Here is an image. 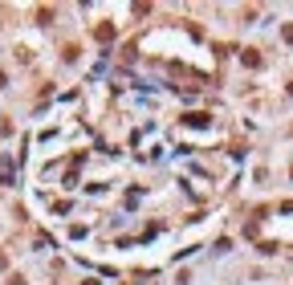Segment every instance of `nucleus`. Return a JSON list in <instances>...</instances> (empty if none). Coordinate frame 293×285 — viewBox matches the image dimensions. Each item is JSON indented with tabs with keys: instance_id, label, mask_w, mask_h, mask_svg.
Here are the masks:
<instances>
[{
	"instance_id": "obj_1",
	"label": "nucleus",
	"mask_w": 293,
	"mask_h": 285,
	"mask_svg": "<svg viewBox=\"0 0 293 285\" xmlns=\"http://www.w3.org/2000/svg\"><path fill=\"white\" fill-rule=\"evenodd\" d=\"M114 33H118V29H114L110 21H102V25L94 29V37H98V41H114Z\"/></svg>"
},
{
	"instance_id": "obj_2",
	"label": "nucleus",
	"mask_w": 293,
	"mask_h": 285,
	"mask_svg": "<svg viewBox=\"0 0 293 285\" xmlns=\"http://www.w3.org/2000/svg\"><path fill=\"white\" fill-rule=\"evenodd\" d=\"M240 61H244L248 70H256V66H260V53H256V49H244V57H240Z\"/></svg>"
},
{
	"instance_id": "obj_3",
	"label": "nucleus",
	"mask_w": 293,
	"mask_h": 285,
	"mask_svg": "<svg viewBox=\"0 0 293 285\" xmlns=\"http://www.w3.org/2000/svg\"><path fill=\"white\" fill-rule=\"evenodd\" d=\"M188 126H208V114H184Z\"/></svg>"
},
{
	"instance_id": "obj_4",
	"label": "nucleus",
	"mask_w": 293,
	"mask_h": 285,
	"mask_svg": "<svg viewBox=\"0 0 293 285\" xmlns=\"http://www.w3.org/2000/svg\"><path fill=\"white\" fill-rule=\"evenodd\" d=\"M281 212H285V216H293V200H285V204H281Z\"/></svg>"
},
{
	"instance_id": "obj_5",
	"label": "nucleus",
	"mask_w": 293,
	"mask_h": 285,
	"mask_svg": "<svg viewBox=\"0 0 293 285\" xmlns=\"http://www.w3.org/2000/svg\"><path fill=\"white\" fill-rule=\"evenodd\" d=\"M4 82H8V78H4V70H0V90H4Z\"/></svg>"
},
{
	"instance_id": "obj_6",
	"label": "nucleus",
	"mask_w": 293,
	"mask_h": 285,
	"mask_svg": "<svg viewBox=\"0 0 293 285\" xmlns=\"http://www.w3.org/2000/svg\"><path fill=\"white\" fill-rule=\"evenodd\" d=\"M289 98H293V82H289Z\"/></svg>"
}]
</instances>
